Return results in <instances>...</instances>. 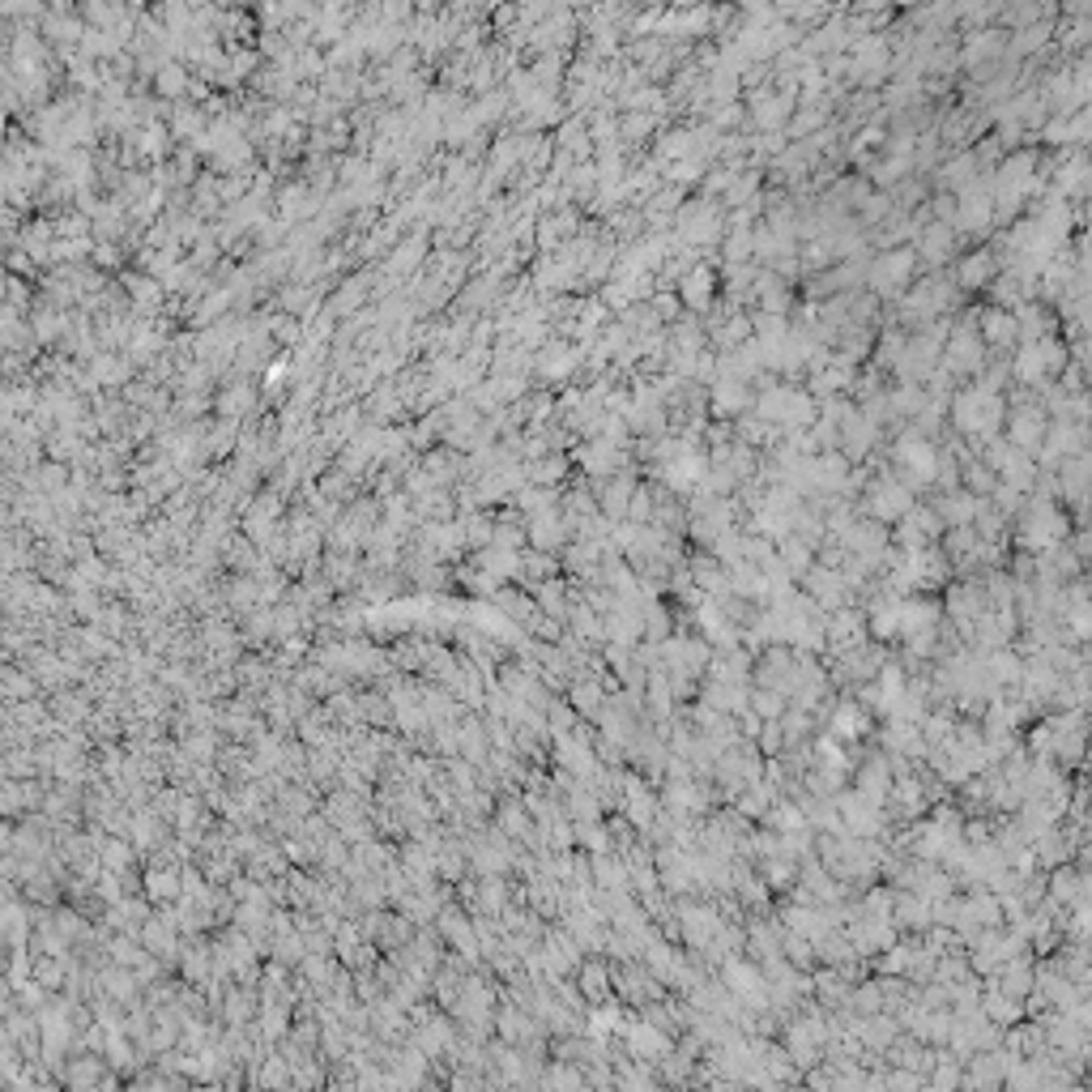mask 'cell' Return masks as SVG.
<instances>
[{"instance_id": "cell-29", "label": "cell", "mask_w": 1092, "mask_h": 1092, "mask_svg": "<svg viewBox=\"0 0 1092 1092\" xmlns=\"http://www.w3.org/2000/svg\"><path fill=\"white\" fill-rule=\"evenodd\" d=\"M559 572V555L555 551H538V547H525L521 551V581H547Z\"/></svg>"}, {"instance_id": "cell-5", "label": "cell", "mask_w": 1092, "mask_h": 1092, "mask_svg": "<svg viewBox=\"0 0 1092 1092\" xmlns=\"http://www.w3.org/2000/svg\"><path fill=\"white\" fill-rule=\"evenodd\" d=\"M824 730H828V734H836L840 743H862V738H870V734H875V713L866 709L862 700H854V696H840V691H836V704H832V713H828Z\"/></svg>"}, {"instance_id": "cell-6", "label": "cell", "mask_w": 1092, "mask_h": 1092, "mask_svg": "<svg viewBox=\"0 0 1092 1092\" xmlns=\"http://www.w3.org/2000/svg\"><path fill=\"white\" fill-rule=\"evenodd\" d=\"M913 500H918V496H913V491H909L901 478H888V474H884V478H879V482L866 491L862 512L875 517V521H884V525H896V521L913 508Z\"/></svg>"}, {"instance_id": "cell-9", "label": "cell", "mask_w": 1092, "mask_h": 1092, "mask_svg": "<svg viewBox=\"0 0 1092 1092\" xmlns=\"http://www.w3.org/2000/svg\"><path fill=\"white\" fill-rule=\"evenodd\" d=\"M943 619V602L939 593H905L901 597V631L896 637L909 641V637H922V631H935Z\"/></svg>"}, {"instance_id": "cell-38", "label": "cell", "mask_w": 1092, "mask_h": 1092, "mask_svg": "<svg viewBox=\"0 0 1092 1092\" xmlns=\"http://www.w3.org/2000/svg\"><path fill=\"white\" fill-rule=\"evenodd\" d=\"M623 521H631V525H649L653 521V486H641L637 482V491H631V500H627Z\"/></svg>"}, {"instance_id": "cell-24", "label": "cell", "mask_w": 1092, "mask_h": 1092, "mask_svg": "<svg viewBox=\"0 0 1092 1092\" xmlns=\"http://www.w3.org/2000/svg\"><path fill=\"white\" fill-rule=\"evenodd\" d=\"M760 824L764 828H772V832H798V828H811L806 824V816H802V806L790 798V794H777L768 802V811L760 816Z\"/></svg>"}, {"instance_id": "cell-10", "label": "cell", "mask_w": 1092, "mask_h": 1092, "mask_svg": "<svg viewBox=\"0 0 1092 1092\" xmlns=\"http://www.w3.org/2000/svg\"><path fill=\"white\" fill-rule=\"evenodd\" d=\"M568 538H572V530H568V521H563L559 504L538 508V512H530V521H525V542L538 547V551H555L559 555V547Z\"/></svg>"}, {"instance_id": "cell-23", "label": "cell", "mask_w": 1092, "mask_h": 1092, "mask_svg": "<svg viewBox=\"0 0 1092 1092\" xmlns=\"http://www.w3.org/2000/svg\"><path fill=\"white\" fill-rule=\"evenodd\" d=\"M931 508H935V517L943 521V530H947V525H973L977 496H969L965 486H956V491H939V500H935Z\"/></svg>"}, {"instance_id": "cell-22", "label": "cell", "mask_w": 1092, "mask_h": 1092, "mask_svg": "<svg viewBox=\"0 0 1092 1092\" xmlns=\"http://www.w3.org/2000/svg\"><path fill=\"white\" fill-rule=\"evenodd\" d=\"M577 462H581V470L589 478H611L619 470V462H623V452L611 440H597V444H581L577 448Z\"/></svg>"}, {"instance_id": "cell-31", "label": "cell", "mask_w": 1092, "mask_h": 1092, "mask_svg": "<svg viewBox=\"0 0 1092 1092\" xmlns=\"http://www.w3.org/2000/svg\"><path fill=\"white\" fill-rule=\"evenodd\" d=\"M781 956H786L798 973H811V969H816V943H811V939H802V935H794V931H786V935H781Z\"/></svg>"}, {"instance_id": "cell-39", "label": "cell", "mask_w": 1092, "mask_h": 1092, "mask_svg": "<svg viewBox=\"0 0 1092 1092\" xmlns=\"http://www.w3.org/2000/svg\"><path fill=\"white\" fill-rule=\"evenodd\" d=\"M547 721H551V734H568L581 717H577V709L563 696H551V704H547Z\"/></svg>"}, {"instance_id": "cell-21", "label": "cell", "mask_w": 1092, "mask_h": 1092, "mask_svg": "<svg viewBox=\"0 0 1092 1092\" xmlns=\"http://www.w3.org/2000/svg\"><path fill=\"white\" fill-rule=\"evenodd\" d=\"M589 875H593V888H619V892H631V879H627L623 854H615V850L589 854Z\"/></svg>"}, {"instance_id": "cell-40", "label": "cell", "mask_w": 1092, "mask_h": 1092, "mask_svg": "<svg viewBox=\"0 0 1092 1092\" xmlns=\"http://www.w3.org/2000/svg\"><path fill=\"white\" fill-rule=\"evenodd\" d=\"M756 747L764 756H781L786 751V734H781V717H764L760 734H756Z\"/></svg>"}, {"instance_id": "cell-13", "label": "cell", "mask_w": 1092, "mask_h": 1092, "mask_svg": "<svg viewBox=\"0 0 1092 1092\" xmlns=\"http://www.w3.org/2000/svg\"><path fill=\"white\" fill-rule=\"evenodd\" d=\"M1003 1067H1007V1050L995 1045V1050H977L965 1059V1071H961V1088H1003Z\"/></svg>"}, {"instance_id": "cell-4", "label": "cell", "mask_w": 1092, "mask_h": 1092, "mask_svg": "<svg viewBox=\"0 0 1092 1092\" xmlns=\"http://www.w3.org/2000/svg\"><path fill=\"white\" fill-rule=\"evenodd\" d=\"M756 414L764 422H777V427H806L811 422V397H802L798 389H768L760 402H751Z\"/></svg>"}, {"instance_id": "cell-7", "label": "cell", "mask_w": 1092, "mask_h": 1092, "mask_svg": "<svg viewBox=\"0 0 1092 1092\" xmlns=\"http://www.w3.org/2000/svg\"><path fill=\"white\" fill-rule=\"evenodd\" d=\"M850 786H854L862 798H870L875 806H884V802H888V794H892V772H888L884 747H879V751H862V756H858V764H854V772H850Z\"/></svg>"}, {"instance_id": "cell-42", "label": "cell", "mask_w": 1092, "mask_h": 1092, "mask_svg": "<svg viewBox=\"0 0 1092 1092\" xmlns=\"http://www.w3.org/2000/svg\"><path fill=\"white\" fill-rule=\"evenodd\" d=\"M991 273H995V261L985 257V253H977V257H969V261L961 265L956 277H961V287H981V282L991 277Z\"/></svg>"}, {"instance_id": "cell-16", "label": "cell", "mask_w": 1092, "mask_h": 1092, "mask_svg": "<svg viewBox=\"0 0 1092 1092\" xmlns=\"http://www.w3.org/2000/svg\"><path fill=\"white\" fill-rule=\"evenodd\" d=\"M977 1011L991 1020V1025H999V1029H1007V1025H1015V1020H1025V1003L1020 999H1011V995H1003L999 985H995V977H981V999H977Z\"/></svg>"}, {"instance_id": "cell-2", "label": "cell", "mask_w": 1092, "mask_h": 1092, "mask_svg": "<svg viewBox=\"0 0 1092 1092\" xmlns=\"http://www.w3.org/2000/svg\"><path fill=\"white\" fill-rule=\"evenodd\" d=\"M952 418H956V427L969 432V436H995V427L1003 422V397L995 389H969L952 402Z\"/></svg>"}, {"instance_id": "cell-15", "label": "cell", "mask_w": 1092, "mask_h": 1092, "mask_svg": "<svg viewBox=\"0 0 1092 1092\" xmlns=\"http://www.w3.org/2000/svg\"><path fill=\"white\" fill-rule=\"evenodd\" d=\"M892 926L901 935H922L931 926V901L922 892L892 888Z\"/></svg>"}, {"instance_id": "cell-35", "label": "cell", "mask_w": 1092, "mask_h": 1092, "mask_svg": "<svg viewBox=\"0 0 1092 1092\" xmlns=\"http://www.w3.org/2000/svg\"><path fill=\"white\" fill-rule=\"evenodd\" d=\"M478 905L486 909V913H504L508 905H512V892H508V884L500 875H486V884L478 888Z\"/></svg>"}, {"instance_id": "cell-43", "label": "cell", "mask_w": 1092, "mask_h": 1092, "mask_svg": "<svg viewBox=\"0 0 1092 1092\" xmlns=\"http://www.w3.org/2000/svg\"><path fill=\"white\" fill-rule=\"evenodd\" d=\"M563 470H568V462H563V456H547L542 466H534V482L538 486H555L563 478Z\"/></svg>"}, {"instance_id": "cell-3", "label": "cell", "mask_w": 1092, "mask_h": 1092, "mask_svg": "<svg viewBox=\"0 0 1092 1092\" xmlns=\"http://www.w3.org/2000/svg\"><path fill=\"white\" fill-rule=\"evenodd\" d=\"M832 806H836V816H840V824H845L850 836H879V840H884L888 828H892L884 820V806H875L870 798H862L854 786H840L832 794Z\"/></svg>"}, {"instance_id": "cell-11", "label": "cell", "mask_w": 1092, "mask_h": 1092, "mask_svg": "<svg viewBox=\"0 0 1092 1092\" xmlns=\"http://www.w3.org/2000/svg\"><path fill=\"white\" fill-rule=\"evenodd\" d=\"M683 563H687V572H691V585H696L704 597H717V602H721V597L730 593V568H726L721 559H713L704 547H700V551H687Z\"/></svg>"}, {"instance_id": "cell-18", "label": "cell", "mask_w": 1092, "mask_h": 1092, "mask_svg": "<svg viewBox=\"0 0 1092 1092\" xmlns=\"http://www.w3.org/2000/svg\"><path fill=\"white\" fill-rule=\"evenodd\" d=\"M1007 432H1011V440L1007 444H1015L1020 452H1037L1041 448V440H1045V414L1037 410V406H1025V410H1015L1011 414V422H1007Z\"/></svg>"}, {"instance_id": "cell-1", "label": "cell", "mask_w": 1092, "mask_h": 1092, "mask_svg": "<svg viewBox=\"0 0 1092 1092\" xmlns=\"http://www.w3.org/2000/svg\"><path fill=\"white\" fill-rule=\"evenodd\" d=\"M1071 534V521L1063 517L1059 500H1041V496H1025V504H1020L1015 512V551H1045L1054 542H1063Z\"/></svg>"}, {"instance_id": "cell-14", "label": "cell", "mask_w": 1092, "mask_h": 1092, "mask_svg": "<svg viewBox=\"0 0 1092 1092\" xmlns=\"http://www.w3.org/2000/svg\"><path fill=\"white\" fill-rule=\"evenodd\" d=\"M879 747H884V751H896V756H905V760H922V756H926L922 726H918V721L888 717L884 726H879Z\"/></svg>"}, {"instance_id": "cell-26", "label": "cell", "mask_w": 1092, "mask_h": 1092, "mask_svg": "<svg viewBox=\"0 0 1092 1092\" xmlns=\"http://www.w3.org/2000/svg\"><path fill=\"white\" fill-rule=\"evenodd\" d=\"M909 269H913V253H892V257H884V261H875V269H870V282L879 291H901L905 282H909Z\"/></svg>"}, {"instance_id": "cell-17", "label": "cell", "mask_w": 1092, "mask_h": 1092, "mask_svg": "<svg viewBox=\"0 0 1092 1092\" xmlns=\"http://www.w3.org/2000/svg\"><path fill=\"white\" fill-rule=\"evenodd\" d=\"M991 977H995V985H999L1003 995H1011V999H1020V1003H1025V995H1029L1033 985H1037L1033 952H1025V956H1007V961H1003V965H999Z\"/></svg>"}, {"instance_id": "cell-12", "label": "cell", "mask_w": 1092, "mask_h": 1092, "mask_svg": "<svg viewBox=\"0 0 1092 1092\" xmlns=\"http://www.w3.org/2000/svg\"><path fill=\"white\" fill-rule=\"evenodd\" d=\"M572 981H577V991L585 995V1003L615 999V991H611V956H602V952H585L577 973H572Z\"/></svg>"}, {"instance_id": "cell-30", "label": "cell", "mask_w": 1092, "mask_h": 1092, "mask_svg": "<svg viewBox=\"0 0 1092 1092\" xmlns=\"http://www.w3.org/2000/svg\"><path fill=\"white\" fill-rule=\"evenodd\" d=\"M981 337L991 342V346H1011V342H1020L1015 316H1007V312L991 307V312H985V321H981Z\"/></svg>"}, {"instance_id": "cell-36", "label": "cell", "mask_w": 1092, "mask_h": 1092, "mask_svg": "<svg viewBox=\"0 0 1092 1092\" xmlns=\"http://www.w3.org/2000/svg\"><path fill=\"white\" fill-rule=\"evenodd\" d=\"M709 291H713V273H709V269H691V273H683V299H687V303L704 307V303H709Z\"/></svg>"}, {"instance_id": "cell-33", "label": "cell", "mask_w": 1092, "mask_h": 1092, "mask_svg": "<svg viewBox=\"0 0 1092 1092\" xmlns=\"http://www.w3.org/2000/svg\"><path fill=\"white\" fill-rule=\"evenodd\" d=\"M538 1084H542V1088H585V1067L555 1059L551 1067H542V1080H538Z\"/></svg>"}, {"instance_id": "cell-41", "label": "cell", "mask_w": 1092, "mask_h": 1092, "mask_svg": "<svg viewBox=\"0 0 1092 1092\" xmlns=\"http://www.w3.org/2000/svg\"><path fill=\"white\" fill-rule=\"evenodd\" d=\"M947 253H952V227H931L922 235V257L926 261H943Z\"/></svg>"}, {"instance_id": "cell-28", "label": "cell", "mask_w": 1092, "mask_h": 1092, "mask_svg": "<svg viewBox=\"0 0 1092 1092\" xmlns=\"http://www.w3.org/2000/svg\"><path fill=\"white\" fill-rule=\"evenodd\" d=\"M478 568L491 577H521V551H504V547H478Z\"/></svg>"}, {"instance_id": "cell-37", "label": "cell", "mask_w": 1092, "mask_h": 1092, "mask_svg": "<svg viewBox=\"0 0 1092 1092\" xmlns=\"http://www.w3.org/2000/svg\"><path fill=\"white\" fill-rule=\"evenodd\" d=\"M786 696L781 691H772V687H751V713L756 717H781L786 713Z\"/></svg>"}, {"instance_id": "cell-34", "label": "cell", "mask_w": 1092, "mask_h": 1092, "mask_svg": "<svg viewBox=\"0 0 1092 1092\" xmlns=\"http://www.w3.org/2000/svg\"><path fill=\"white\" fill-rule=\"evenodd\" d=\"M675 627H679V623H675V615L666 611V607L657 602V597H653V602L645 607V637H641V641H653V645H657V641H666V637H671Z\"/></svg>"}, {"instance_id": "cell-20", "label": "cell", "mask_w": 1092, "mask_h": 1092, "mask_svg": "<svg viewBox=\"0 0 1092 1092\" xmlns=\"http://www.w3.org/2000/svg\"><path fill=\"white\" fill-rule=\"evenodd\" d=\"M534 589V607L542 611V615H551V619H568V597H572V585L563 581L559 572L555 577H547V581H534L530 585Z\"/></svg>"}, {"instance_id": "cell-27", "label": "cell", "mask_w": 1092, "mask_h": 1092, "mask_svg": "<svg viewBox=\"0 0 1092 1092\" xmlns=\"http://www.w3.org/2000/svg\"><path fill=\"white\" fill-rule=\"evenodd\" d=\"M777 559H781V568L798 581V577L816 563V547H811V542H802L798 534H781V538H777Z\"/></svg>"}, {"instance_id": "cell-8", "label": "cell", "mask_w": 1092, "mask_h": 1092, "mask_svg": "<svg viewBox=\"0 0 1092 1092\" xmlns=\"http://www.w3.org/2000/svg\"><path fill=\"white\" fill-rule=\"evenodd\" d=\"M798 581H802L798 589H802L806 597H811V602H820V611H836V607L850 602V585H845L840 568H824V563H811V568H806Z\"/></svg>"}, {"instance_id": "cell-19", "label": "cell", "mask_w": 1092, "mask_h": 1092, "mask_svg": "<svg viewBox=\"0 0 1092 1092\" xmlns=\"http://www.w3.org/2000/svg\"><path fill=\"white\" fill-rule=\"evenodd\" d=\"M563 700H568L572 709H577V717L593 721V717H597V709H602V700H607V687L597 683L593 675H572V679H568V687H563Z\"/></svg>"}, {"instance_id": "cell-25", "label": "cell", "mask_w": 1092, "mask_h": 1092, "mask_svg": "<svg viewBox=\"0 0 1092 1092\" xmlns=\"http://www.w3.org/2000/svg\"><path fill=\"white\" fill-rule=\"evenodd\" d=\"M756 870H760V879H764V884L772 888V896H777V892H786V888H794V884H798V858H790V854L756 858Z\"/></svg>"}, {"instance_id": "cell-32", "label": "cell", "mask_w": 1092, "mask_h": 1092, "mask_svg": "<svg viewBox=\"0 0 1092 1092\" xmlns=\"http://www.w3.org/2000/svg\"><path fill=\"white\" fill-rule=\"evenodd\" d=\"M751 402H756V397H751L738 380H730V376L713 389V410H717V414H738V410H747Z\"/></svg>"}]
</instances>
